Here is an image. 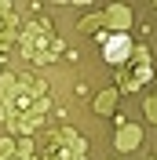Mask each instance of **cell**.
Listing matches in <instances>:
<instances>
[{
	"mask_svg": "<svg viewBox=\"0 0 157 160\" xmlns=\"http://www.w3.org/2000/svg\"><path fill=\"white\" fill-rule=\"evenodd\" d=\"M117 95H121L117 88H106V91L95 98V113H99V117H110V113L117 109Z\"/></svg>",
	"mask_w": 157,
	"mask_h": 160,
	"instance_id": "10",
	"label": "cell"
},
{
	"mask_svg": "<svg viewBox=\"0 0 157 160\" xmlns=\"http://www.w3.org/2000/svg\"><path fill=\"white\" fill-rule=\"evenodd\" d=\"M102 22H106L110 29H117V33H124L128 26H132V11H128L124 4H113V8H106V11H102Z\"/></svg>",
	"mask_w": 157,
	"mask_h": 160,
	"instance_id": "8",
	"label": "cell"
},
{
	"mask_svg": "<svg viewBox=\"0 0 157 160\" xmlns=\"http://www.w3.org/2000/svg\"><path fill=\"white\" fill-rule=\"evenodd\" d=\"M15 37H19V15H15V8H11V4H4V0H0V48H4V44H11Z\"/></svg>",
	"mask_w": 157,
	"mask_h": 160,
	"instance_id": "7",
	"label": "cell"
},
{
	"mask_svg": "<svg viewBox=\"0 0 157 160\" xmlns=\"http://www.w3.org/2000/svg\"><path fill=\"white\" fill-rule=\"evenodd\" d=\"M150 62H154V58H150L146 48H132V55L117 66V91H139V88H146L150 77H154V66H150Z\"/></svg>",
	"mask_w": 157,
	"mask_h": 160,
	"instance_id": "3",
	"label": "cell"
},
{
	"mask_svg": "<svg viewBox=\"0 0 157 160\" xmlns=\"http://www.w3.org/2000/svg\"><path fill=\"white\" fill-rule=\"evenodd\" d=\"M143 113H146V124H157V98H154V95L146 98V106H143Z\"/></svg>",
	"mask_w": 157,
	"mask_h": 160,
	"instance_id": "12",
	"label": "cell"
},
{
	"mask_svg": "<svg viewBox=\"0 0 157 160\" xmlns=\"http://www.w3.org/2000/svg\"><path fill=\"white\" fill-rule=\"evenodd\" d=\"M99 26H102V15H88V18H80V29H84V33H99Z\"/></svg>",
	"mask_w": 157,
	"mask_h": 160,
	"instance_id": "11",
	"label": "cell"
},
{
	"mask_svg": "<svg viewBox=\"0 0 157 160\" xmlns=\"http://www.w3.org/2000/svg\"><path fill=\"white\" fill-rule=\"evenodd\" d=\"M19 48H22V55L30 62H40V66H44V62H55L62 55V40L55 37V29H51L44 18H33L30 26L19 33Z\"/></svg>",
	"mask_w": 157,
	"mask_h": 160,
	"instance_id": "2",
	"label": "cell"
},
{
	"mask_svg": "<svg viewBox=\"0 0 157 160\" xmlns=\"http://www.w3.org/2000/svg\"><path fill=\"white\" fill-rule=\"evenodd\" d=\"M0 160H33L30 142H11V138H0Z\"/></svg>",
	"mask_w": 157,
	"mask_h": 160,
	"instance_id": "9",
	"label": "cell"
},
{
	"mask_svg": "<svg viewBox=\"0 0 157 160\" xmlns=\"http://www.w3.org/2000/svg\"><path fill=\"white\" fill-rule=\"evenodd\" d=\"M44 160H88V142L80 138L77 131H55L48 138V149H44Z\"/></svg>",
	"mask_w": 157,
	"mask_h": 160,
	"instance_id": "4",
	"label": "cell"
},
{
	"mask_svg": "<svg viewBox=\"0 0 157 160\" xmlns=\"http://www.w3.org/2000/svg\"><path fill=\"white\" fill-rule=\"evenodd\" d=\"M0 73H4V58H0Z\"/></svg>",
	"mask_w": 157,
	"mask_h": 160,
	"instance_id": "14",
	"label": "cell"
},
{
	"mask_svg": "<svg viewBox=\"0 0 157 160\" xmlns=\"http://www.w3.org/2000/svg\"><path fill=\"white\" fill-rule=\"evenodd\" d=\"M11 84H15V73H0V95H4V91H11Z\"/></svg>",
	"mask_w": 157,
	"mask_h": 160,
	"instance_id": "13",
	"label": "cell"
},
{
	"mask_svg": "<svg viewBox=\"0 0 157 160\" xmlns=\"http://www.w3.org/2000/svg\"><path fill=\"white\" fill-rule=\"evenodd\" d=\"M143 142V128L139 124H121L117 135H113V146H117V153H132Z\"/></svg>",
	"mask_w": 157,
	"mask_h": 160,
	"instance_id": "6",
	"label": "cell"
},
{
	"mask_svg": "<svg viewBox=\"0 0 157 160\" xmlns=\"http://www.w3.org/2000/svg\"><path fill=\"white\" fill-rule=\"evenodd\" d=\"M132 40L124 37V33H113V37H102V58L110 62V66H121V62L132 55Z\"/></svg>",
	"mask_w": 157,
	"mask_h": 160,
	"instance_id": "5",
	"label": "cell"
},
{
	"mask_svg": "<svg viewBox=\"0 0 157 160\" xmlns=\"http://www.w3.org/2000/svg\"><path fill=\"white\" fill-rule=\"evenodd\" d=\"M0 113H4V120L15 131L33 135L44 124V117H48V88H44V80L30 77V73L26 77H15L11 91L0 95Z\"/></svg>",
	"mask_w": 157,
	"mask_h": 160,
	"instance_id": "1",
	"label": "cell"
}]
</instances>
